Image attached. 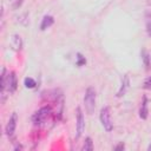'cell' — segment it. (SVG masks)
<instances>
[{
    "label": "cell",
    "mask_w": 151,
    "mask_h": 151,
    "mask_svg": "<svg viewBox=\"0 0 151 151\" xmlns=\"http://www.w3.org/2000/svg\"><path fill=\"white\" fill-rule=\"evenodd\" d=\"M84 106L88 114H92L96 109V91L93 87H88L84 96Z\"/></svg>",
    "instance_id": "cell-1"
},
{
    "label": "cell",
    "mask_w": 151,
    "mask_h": 151,
    "mask_svg": "<svg viewBox=\"0 0 151 151\" xmlns=\"http://www.w3.org/2000/svg\"><path fill=\"white\" fill-rule=\"evenodd\" d=\"M52 113V109L51 106H42L41 109H39L37 112L33 113L32 116V122L35 124V125H40L42 124Z\"/></svg>",
    "instance_id": "cell-2"
},
{
    "label": "cell",
    "mask_w": 151,
    "mask_h": 151,
    "mask_svg": "<svg viewBox=\"0 0 151 151\" xmlns=\"http://www.w3.org/2000/svg\"><path fill=\"white\" fill-rule=\"evenodd\" d=\"M99 118H100V123H101L103 127L107 132H110L112 130V127H113V124H112V120H111V113H110V107L109 106H105V107H103L100 110Z\"/></svg>",
    "instance_id": "cell-3"
},
{
    "label": "cell",
    "mask_w": 151,
    "mask_h": 151,
    "mask_svg": "<svg viewBox=\"0 0 151 151\" xmlns=\"http://www.w3.org/2000/svg\"><path fill=\"white\" fill-rule=\"evenodd\" d=\"M84 129H85L84 116H83L81 109H80V107H77V124H76V131H77V134H76V138H79V137L81 136V133L84 132Z\"/></svg>",
    "instance_id": "cell-4"
},
{
    "label": "cell",
    "mask_w": 151,
    "mask_h": 151,
    "mask_svg": "<svg viewBox=\"0 0 151 151\" xmlns=\"http://www.w3.org/2000/svg\"><path fill=\"white\" fill-rule=\"evenodd\" d=\"M17 123H18V114L15 112H13L9 120L7 122V125H6V129H5V132L8 137L13 136V133L15 131V127H17Z\"/></svg>",
    "instance_id": "cell-5"
},
{
    "label": "cell",
    "mask_w": 151,
    "mask_h": 151,
    "mask_svg": "<svg viewBox=\"0 0 151 151\" xmlns=\"http://www.w3.org/2000/svg\"><path fill=\"white\" fill-rule=\"evenodd\" d=\"M18 87V80H17V76L14 72H11L7 74V79H6V90L9 93H13Z\"/></svg>",
    "instance_id": "cell-6"
},
{
    "label": "cell",
    "mask_w": 151,
    "mask_h": 151,
    "mask_svg": "<svg viewBox=\"0 0 151 151\" xmlns=\"http://www.w3.org/2000/svg\"><path fill=\"white\" fill-rule=\"evenodd\" d=\"M129 86H130V79H129V76L127 74H125L124 77H123V81H122V86H120V88H119V91L117 92V97L118 98H120V97H123L125 93H126V91H127V88H129Z\"/></svg>",
    "instance_id": "cell-7"
},
{
    "label": "cell",
    "mask_w": 151,
    "mask_h": 151,
    "mask_svg": "<svg viewBox=\"0 0 151 151\" xmlns=\"http://www.w3.org/2000/svg\"><path fill=\"white\" fill-rule=\"evenodd\" d=\"M149 116V109H147V98L146 96L143 97L142 104H140V109H139V117L142 119H146Z\"/></svg>",
    "instance_id": "cell-8"
},
{
    "label": "cell",
    "mask_w": 151,
    "mask_h": 151,
    "mask_svg": "<svg viewBox=\"0 0 151 151\" xmlns=\"http://www.w3.org/2000/svg\"><path fill=\"white\" fill-rule=\"evenodd\" d=\"M11 46L14 51H20L22 46V40L19 34H13L11 38Z\"/></svg>",
    "instance_id": "cell-9"
},
{
    "label": "cell",
    "mask_w": 151,
    "mask_h": 151,
    "mask_svg": "<svg viewBox=\"0 0 151 151\" xmlns=\"http://www.w3.org/2000/svg\"><path fill=\"white\" fill-rule=\"evenodd\" d=\"M54 24V18L52 15H45L41 20V24H40V29L41 31H45L47 29L48 27H51L52 25Z\"/></svg>",
    "instance_id": "cell-10"
},
{
    "label": "cell",
    "mask_w": 151,
    "mask_h": 151,
    "mask_svg": "<svg viewBox=\"0 0 151 151\" xmlns=\"http://www.w3.org/2000/svg\"><path fill=\"white\" fill-rule=\"evenodd\" d=\"M145 27H146V33L151 38V13L146 12L145 13Z\"/></svg>",
    "instance_id": "cell-11"
},
{
    "label": "cell",
    "mask_w": 151,
    "mask_h": 151,
    "mask_svg": "<svg viewBox=\"0 0 151 151\" xmlns=\"http://www.w3.org/2000/svg\"><path fill=\"white\" fill-rule=\"evenodd\" d=\"M83 151H92L93 150V143H92V139L90 137H87L84 142V145L81 147Z\"/></svg>",
    "instance_id": "cell-12"
},
{
    "label": "cell",
    "mask_w": 151,
    "mask_h": 151,
    "mask_svg": "<svg viewBox=\"0 0 151 151\" xmlns=\"http://www.w3.org/2000/svg\"><path fill=\"white\" fill-rule=\"evenodd\" d=\"M24 84H25V86H26L27 88H34V87L37 86V83H35V80H34L33 78H29V77L25 78V80H24Z\"/></svg>",
    "instance_id": "cell-13"
},
{
    "label": "cell",
    "mask_w": 151,
    "mask_h": 151,
    "mask_svg": "<svg viewBox=\"0 0 151 151\" xmlns=\"http://www.w3.org/2000/svg\"><path fill=\"white\" fill-rule=\"evenodd\" d=\"M142 58H143V61H144V65H145V67H146V70L150 67V55H149V53L146 52V51H142Z\"/></svg>",
    "instance_id": "cell-14"
},
{
    "label": "cell",
    "mask_w": 151,
    "mask_h": 151,
    "mask_svg": "<svg viewBox=\"0 0 151 151\" xmlns=\"http://www.w3.org/2000/svg\"><path fill=\"white\" fill-rule=\"evenodd\" d=\"M85 64H86L85 57H83V54L78 53V54H77V65H78V66H83V65H85Z\"/></svg>",
    "instance_id": "cell-15"
},
{
    "label": "cell",
    "mask_w": 151,
    "mask_h": 151,
    "mask_svg": "<svg viewBox=\"0 0 151 151\" xmlns=\"http://www.w3.org/2000/svg\"><path fill=\"white\" fill-rule=\"evenodd\" d=\"M143 88H144V90H151V76L147 77V78L144 80V83H143Z\"/></svg>",
    "instance_id": "cell-16"
},
{
    "label": "cell",
    "mask_w": 151,
    "mask_h": 151,
    "mask_svg": "<svg viewBox=\"0 0 151 151\" xmlns=\"http://www.w3.org/2000/svg\"><path fill=\"white\" fill-rule=\"evenodd\" d=\"M26 18H27V13L20 15V17H19V21H20L22 25H27V24H28V19H26Z\"/></svg>",
    "instance_id": "cell-17"
},
{
    "label": "cell",
    "mask_w": 151,
    "mask_h": 151,
    "mask_svg": "<svg viewBox=\"0 0 151 151\" xmlns=\"http://www.w3.org/2000/svg\"><path fill=\"white\" fill-rule=\"evenodd\" d=\"M125 149V145L123 144V143H119L116 147H114V151H120V150H124Z\"/></svg>",
    "instance_id": "cell-18"
},
{
    "label": "cell",
    "mask_w": 151,
    "mask_h": 151,
    "mask_svg": "<svg viewBox=\"0 0 151 151\" xmlns=\"http://www.w3.org/2000/svg\"><path fill=\"white\" fill-rule=\"evenodd\" d=\"M147 150H149V151H151V143H150V145H149V147H147Z\"/></svg>",
    "instance_id": "cell-19"
}]
</instances>
